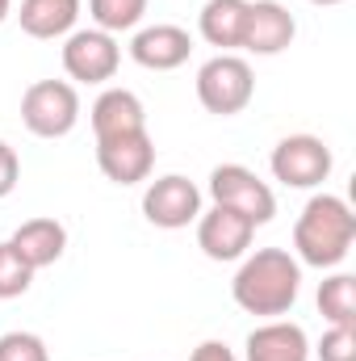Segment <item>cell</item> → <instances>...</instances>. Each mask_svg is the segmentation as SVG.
Segmentation results:
<instances>
[{
    "label": "cell",
    "instance_id": "cell-1",
    "mask_svg": "<svg viewBox=\"0 0 356 361\" xmlns=\"http://www.w3.org/2000/svg\"><path fill=\"white\" fill-rule=\"evenodd\" d=\"M302 294V265L285 248H256L243 257V265L231 281V298L239 311L260 315V319H281L293 311Z\"/></svg>",
    "mask_w": 356,
    "mask_h": 361
},
{
    "label": "cell",
    "instance_id": "cell-2",
    "mask_svg": "<svg viewBox=\"0 0 356 361\" xmlns=\"http://www.w3.org/2000/svg\"><path fill=\"white\" fill-rule=\"evenodd\" d=\"M352 240L356 214L336 193H314L293 223V257L298 265H310V269H336L340 261H348Z\"/></svg>",
    "mask_w": 356,
    "mask_h": 361
},
{
    "label": "cell",
    "instance_id": "cell-3",
    "mask_svg": "<svg viewBox=\"0 0 356 361\" xmlns=\"http://www.w3.org/2000/svg\"><path fill=\"white\" fill-rule=\"evenodd\" d=\"M256 97V72L243 55H214L197 68V101L214 118H235Z\"/></svg>",
    "mask_w": 356,
    "mask_h": 361
},
{
    "label": "cell",
    "instance_id": "cell-4",
    "mask_svg": "<svg viewBox=\"0 0 356 361\" xmlns=\"http://www.w3.org/2000/svg\"><path fill=\"white\" fill-rule=\"evenodd\" d=\"M21 122L38 139H63L80 122V92L72 80H34L21 92Z\"/></svg>",
    "mask_w": 356,
    "mask_h": 361
},
{
    "label": "cell",
    "instance_id": "cell-5",
    "mask_svg": "<svg viewBox=\"0 0 356 361\" xmlns=\"http://www.w3.org/2000/svg\"><path fill=\"white\" fill-rule=\"evenodd\" d=\"M331 147L319 139V135H285L272 156H268V169L272 177L281 180L285 189H319L323 180L331 177Z\"/></svg>",
    "mask_w": 356,
    "mask_h": 361
},
{
    "label": "cell",
    "instance_id": "cell-6",
    "mask_svg": "<svg viewBox=\"0 0 356 361\" xmlns=\"http://www.w3.org/2000/svg\"><path fill=\"white\" fill-rule=\"evenodd\" d=\"M210 197H214V206H231V210L248 214L256 227L272 223V214H276V193L248 164H218L210 173Z\"/></svg>",
    "mask_w": 356,
    "mask_h": 361
},
{
    "label": "cell",
    "instance_id": "cell-7",
    "mask_svg": "<svg viewBox=\"0 0 356 361\" xmlns=\"http://www.w3.org/2000/svg\"><path fill=\"white\" fill-rule=\"evenodd\" d=\"M117 63H122L117 38L96 30V25L72 30L68 42H63V72L76 85H109L117 76Z\"/></svg>",
    "mask_w": 356,
    "mask_h": 361
},
{
    "label": "cell",
    "instance_id": "cell-8",
    "mask_svg": "<svg viewBox=\"0 0 356 361\" xmlns=\"http://www.w3.org/2000/svg\"><path fill=\"white\" fill-rule=\"evenodd\" d=\"M197 214H201V189L180 173L155 177L143 189V219L160 231H180L197 223Z\"/></svg>",
    "mask_w": 356,
    "mask_h": 361
},
{
    "label": "cell",
    "instance_id": "cell-9",
    "mask_svg": "<svg viewBox=\"0 0 356 361\" xmlns=\"http://www.w3.org/2000/svg\"><path fill=\"white\" fill-rule=\"evenodd\" d=\"M96 169L113 185H143L155 173V139L147 130L96 139Z\"/></svg>",
    "mask_w": 356,
    "mask_h": 361
},
{
    "label": "cell",
    "instance_id": "cell-10",
    "mask_svg": "<svg viewBox=\"0 0 356 361\" xmlns=\"http://www.w3.org/2000/svg\"><path fill=\"white\" fill-rule=\"evenodd\" d=\"M256 240V223L231 206H210L197 214V248L210 261H243Z\"/></svg>",
    "mask_w": 356,
    "mask_h": 361
},
{
    "label": "cell",
    "instance_id": "cell-11",
    "mask_svg": "<svg viewBox=\"0 0 356 361\" xmlns=\"http://www.w3.org/2000/svg\"><path fill=\"white\" fill-rule=\"evenodd\" d=\"M189 55H193V34L168 21L143 25L130 38V59L147 72H177L180 63H189Z\"/></svg>",
    "mask_w": 356,
    "mask_h": 361
},
{
    "label": "cell",
    "instance_id": "cell-12",
    "mask_svg": "<svg viewBox=\"0 0 356 361\" xmlns=\"http://www.w3.org/2000/svg\"><path fill=\"white\" fill-rule=\"evenodd\" d=\"M298 34L293 13L281 0H248V25H243V47L252 55H281Z\"/></svg>",
    "mask_w": 356,
    "mask_h": 361
},
{
    "label": "cell",
    "instance_id": "cell-13",
    "mask_svg": "<svg viewBox=\"0 0 356 361\" xmlns=\"http://www.w3.org/2000/svg\"><path fill=\"white\" fill-rule=\"evenodd\" d=\"M243 361H310V336L302 324L268 319V324L248 332Z\"/></svg>",
    "mask_w": 356,
    "mask_h": 361
},
{
    "label": "cell",
    "instance_id": "cell-14",
    "mask_svg": "<svg viewBox=\"0 0 356 361\" xmlns=\"http://www.w3.org/2000/svg\"><path fill=\"white\" fill-rule=\"evenodd\" d=\"M8 244L17 248V257L30 265V269H46V265H55L63 252H68V227L59 223V219H25L13 235H8Z\"/></svg>",
    "mask_w": 356,
    "mask_h": 361
},
{
    "label": "cell",
    "instance_id": "cell-15",
    "mask_svg": "<svg viewBox=\"0 0 356 361\" xmlns=\"http://www.w3.org/2000/svg\"><path fill=\"white\" fill-rule=\"evenodd\" d=\"M89 118H92V135H96V139L147 130V109H143L139 92H130V89H105L92 101Z\"/></svg>",
    "mask_w": 356,
    "mask_h": 361
},
{
    "label": "cell",
    "instance_id": "cell-16",
    "mask_svg": "<svg viewBox=\"0 0 356 361\" xmlns=\"http://www.w3.org/2000/svg\"><path fill=\"white\" fill-rule=\"evenodd\" d=\"M243 25H248V0H205L197 13V30L218 55H235L243 47Z\"/></svg>",
    "mask_w": 356,
    "mask_h": 361
},
{
    "label": "cell",
    "instance_id": "cell-17",
    "mask_svg": "<svg viewBox=\"0 0 356 361\" xmlns=\"http://www.w3.org/2000/svg\"><path fill=\"white\" fill-rule=\"evenodd\" d=\"M80 13H84V0H21L17 21L30 38L55 42V38H68L76 30Z\"/></svg>",
    "mask_w": 356,
    "mask_h": 361
},
{
    "label": "cell",
    "instance_id": "cell-18",
    "mask_svg": "<svg viewBox=\"0 0 356 361\" xmlns=\"http://www.w3.org/2000/svg\"><path fill=\"white\" fill-rule=\"evenodd\" d=\"M319 311L331 328H356V277L352 273H331L319 286Z\"/></svg>",
    "mask_w": 356,
    "mask_h": 361
},
{
    "label": "cell",
    "instance_id": "cell-19",
    "mask_svg": "<svg viewBox=\"0 0 356 361\" xmlns=\"http://www.w3.org/2000/svg\"><path fill=\"white\" fill-rule=\"evenodd\" d=\"M89 17L105 34H126L147 17V0H89Z\"/></svg>",
    "mask_w": 356,
    "mask_h": 361
},
{
    "label": "cell",
    "instance_id": "cell-20",
    "mask_svg": "<svg viewBox=\"0 0 356 361\" xmlns=\"http://www.w3.org/2000/svg\"><path fill=\"white\" fill-rule=\"evenodd\" d=\"M30 286H34V269L17 257V248L4 240V244H0V298H4V302H8V298H21Z\"/></svg>",
    "mask_w": 356,
    "mask_h": 361
},
{
    "label": "cell",
    "instance_id": "cell-21",
    "mask_svg": "<svg viewBox=\"0 0 356 361\" xmlns=\"http://www.w3.org/2000/svg\"><path fill=\"white\" fill-rule=\"evenodd\" d=\"M0 361H51V349L38 332H4L0 336Z\"/></svg>",
    "mask_w": 356,
    "mask_h": 361
},
{
    "label": "cell",
    "instance_id": "cell-22",
    "mask_svg": "<svg viewBox=\"0 0 356 361\" xmlns=\"http://www.w3.org/2000/svg\"><path fill=\"white\" fill-rule=\"evenodd\" d=\"M314 353L319 361H356V328H327Z\"/></svg>",
    "mask_w": 356,
    "mask_h": 361
},
{
    "label": "cell",
    "instance_id": "cell-23",
    "mask_svg": "<svg viewBox=\"0 0 356 361\" xmlns=\"http://www.w3.org/2000/svg\"><path fill=\"white\" fill-rule=\"evenodd\" d=\"M17 180H21V160H17V152L0 139V197H8V193L17 189Z\"/></svg>",
    "mask_w": 356,
    "mask_h": 361
},
{
    "label": "cell",
    "instance_id": "cell-24",
    "mask_svg": "<svg viewBox=\"0 0 356 361\" xmlns=\"http://www.w3.org/2000/svg\"><path fill=\"white\" fill-rule=\"evenodd\" d=\"M189 361H239L235 357V349L231 345H222V341H201L197 349H193V357Z\"/></svg>",
    "mask_w": 356,
    "mask_h": 361
},
{
    "label": "cell",
    "instance_id": "cell-25",
    "mask_svg": "<svg viewBox=\"0 0 356 361\" xmlns=\"http://www.w3.org/2000/svg\"><path fill=\"white\" fill-rule=\"evenodd\" d=\"M8 13H13V0H0V21H4Z\"/></svg>",
    "mask_w": 356,
    "mask_h": 361
},
{
    "label": "cell",
    "instance_id": "cell-26",
    "mask_svg": "<svg viewBox=\"0 0 356 361\" xmlns=\"http://www.w3.org/2000/svg\"><path fill=\"white\" fill-rule=\"evenodd\" d=\"M310 4H319V8H331V4H344V0H310Z\"/></svg>",
    "mask_w": 356,
    "mask_h": 361
}]
</instances>
